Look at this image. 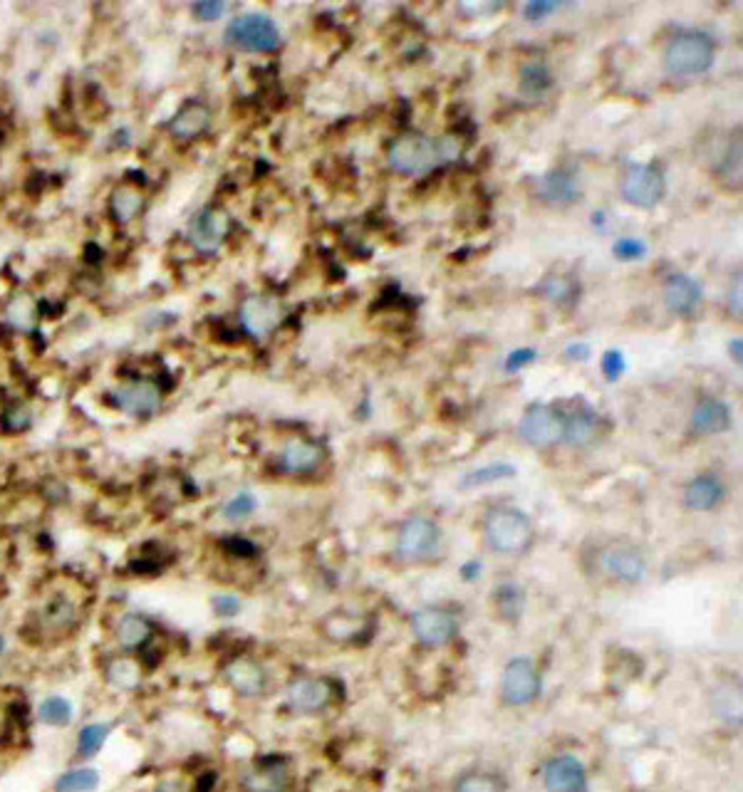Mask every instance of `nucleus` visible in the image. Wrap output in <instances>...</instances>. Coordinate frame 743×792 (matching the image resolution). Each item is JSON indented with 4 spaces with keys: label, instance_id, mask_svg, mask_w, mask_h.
<instances>
[{
    "label": "nucleus",
    "instance_id": "obj_44",
    "mask_svg": "<svg viewBox=\"0 0 743 792\" xmlns=\"http://www.w3.org/2000/svg\"><path fill=\"white\" fill-rule=\"evenodd\" d=\"M223 552H226L231 560H253L258 557V545L253 540L243 538V535H231V538L221 540Z\"/></svg>",
    "mask_w": 743,
    "mask_h": 792
},
{
    "label": "nucleus",
    "instance_id": "obj_10",
    "mask_svg": "<svg viewBox=\"0 0 743 792\" xmlns=\"http://www.w3.org/2000/svg\"><path fill=\"white\" fill-rule=\"evenodd\" d=\"M620 196L639 211H652L667 196V176L657 164H630L620 176Z\"/></svg>",
    "mask_w": 743,
    "mask_h": 792
},
{
    "label": "nucleus",
    "instance_id": "obj_22",
    "mask_svg": "<svg viewBox=\"0 0 743 792\" xmlns=\"http://www.w3.org/2000/svg\"><path fill=\"white\" fill-rule=\"evenodd\" d=\"M325 461V448L313 439H290L275 456V468L283 476L303 478L315 473Z\"/></svg>",
    "mask_w": 743,
    "mask_h": 792
},
{
    "label": "nucleus",
    "instance_id": "obj_51",
    "mask_svg": "<svg viewBox=\"0 0 743 792\" xmlns=\"http://www.w3.org/2000/svg\"><path fill=\"white\" fill-rule=\"evenodd\" d=\"M729 354L736 364L743 362V340L741 337H734V340L729 342Z\"/></svg>",
    "mask_w": 743,
    "mask_h": 792
},
{
    "label": "nucleus",
    "instance_id": "obj_16",
    "mask_svg": "<svg viewBox=\"0 0 743 792\" xmlns=\"http://www.w3.org/2000/svg\"><path fill=\"white\" fill-rule=\"evenodd\" d=\"M283 317H285L283 302L268 293L246 297V300L241 302V307H238V325H241V330L246 332L251 340L258 342L268 340V337L280 327Z\"/></svg>",
    "mask_w": 743,
    "mask_h": 792
},
{
    "label": "nucleus",
    "instance_id": "obj_9",
    "mask_svg": "<svg viewBox=\"0 0 743 792\" xmlns=\"http://www.w3.org/2000/svg\"><path fill=\"white\" fill-rule=\"evenodd\" d=\"M597 570L617 585H639L649 572L647 552L630 540H612L597 550Z\"/></svg>",
    "mask_w": 743,
    "mask_h": 792
},
{
    "label": "nucleus",
    "instance_id": "obj_33",
    "mask_svg": "<svg viewBox=\"0 0 743 792\" xmlns=\"http://www.w3.org/2000/svg\"><path fill=\"white\" fill-rule=\"evenodd\" d=\"M144 194L134 184H119L109 196V213L119 226H129L137 221L144 211Z\"/></svg>",
    "mask_w": 743,
    "mask_h": 792
},
{
    "label": "nucleus",
    "instance_id": "obj_31",
    "mask_svg": "<svg viewBox=\"0 0 743 792\" xmlns=\"http://www.w3.org/2000/svg\"><path fill=\"white\" fill-rule=\"evenodd\" d=\"M555 85V75L553 67L548 65L540 57H533V60H526L518 70V95H521L526 102H540L550 95Z\"/></svg>",
    "mask_w": 743,
    "mask_h": 792
},
{
    "label": "nucleus",
    "instance_id": "obj_1",
    "mask_svg": "<svg viewBox=\"0 0 743 792\" xmlns=\"http://www.w3.org/2000/svg\"><path fill=\"white\" fill-rule=\"evenodd\" d=\"M97 607L90 582L72 575H50L25 599L18 639L28 649L53 651L82 637Z\"/></svg>",
    "mask_w": 743,
    "mask_h": 792
},
{
    "label": "nucleus",
    "instance_id": "obj_20",
    "mask_svg": "<svg viewBox=\"0 0 743 792\" xmlns=\"http://www.w3.org/2000/svg\"><path fill=\"white\" fill-rule=\"evenodd\" d=\"M332 701H335V686L320 676H295L285 689V703L298 716H318L332 706Z\"/></svg>",
    "mask_w": 743,
    "mask_h": 792
},
{
    "label": "nucleus",
    "instance_id": "obj_21",
    "mask_svg": "<svg viewBox=\"0 0 743 792\" xmlns=\"http://www.w3.org/2000/svg\"><path fill=\"white\" fill-rule=\"evenodd\" d=\"M545 792H587L590 780H587V768L583 760L573 753H560L545 760L540 770Z\"/></svg>",
    "mask_w": 743,
    "mask_h": 792
},
{
    "label": "nucleus",
    "instance_id": "obj_43",
    "mask_svg": "<svg viewBox=\"0 0 743 792\" xmlns=\"http://www.w3.org/2000/svg\"><path fill=\"white\" fill-rule=\"evenodd\" d=\"M600 372L607 382H620L627 372V359L620 349H607L600 359Z\"/></svg>",
    "mask_w": 743,
    "mask_h": 792
},
{
    "label": "nucleus",
    "instance_id": "obj_52",
    "mask_svg": "<svg viewBox=\"0 0 743 792\" xmlns=\"http://www.w3.org/2000/svg\"><path fill=\"white\" fill-rule=\"evenodd\" d=\"M152 792H189V790L181 788V785L174 783V780H159V783L154 785Z\"/></svg>",
    "mask_w": 743,
    "mask_h": 792
},
{
    "label": "nucleus",
    "instance_id": "obj_29",
    "mask_svg": "<svg viewBox=\"0 0 743 792\" xmlns=\"http://www.w3.org/2000/svg\"><path fill=\"white\" fill-rule=\"evenodd\" d=\"M105 773L95 763H67L50 780L48 792H100Z\"/></svg>",
    "mask_w": 743,
    "mask_h": 792
},
{
    "label": "nucleus",
    "instance_id": "obj_37",
    "mask_svg": "<svg viewBox=\"0 0 743 792\" xmlns=\"http://www.w3.org/2000/svg\"><path fill=\"white\" fill-rule=\"evenodd\" d=\"M493 607H496L498 617L513 624L521 619L523 607H526V594L516 582H503L493 590Z\"/></svg>",
    "mask_w": 743,
    "mask_h": 792
},
{
    "label": "nucleus",
    "instance_id": "obj_54",
    "mask_svg": "<svg viewBox=\"0 0 743 792\" xmlns=\"http://www.w3.org/2000/svg\"><path fill=\"white\" fill-rule=\"evenodd\" d=\"M592 226H597L602 231V228H605V213H602V211L592 213Z\"/></svg>",
    "mask_w": 743,
    "mask_h": 792
},
{
    "label": "nucleus",
    "instance_id": "obj_25",
    "mask_svg": "<svg viewBox=\"0 0 743 792\" xmlns=\"http://www.w3.org/2000/svg\"><path fill=\"white\" fill-rule=\"evenodd\" d=\"M726 500V483L719 473H699L684 486L682 503L691 513H714L724 505Z\"/></svg>",
    "mask_w": 743,
    "mask_h": 792
},
{
    "label": "nucleus",
    "instance_id": "obj_19",
    "mask_svg": "<svg viewBox=\"0 0 743 792\" xmlns=\"http://www.w3.org/2000/svg\"><path fill=\"white\" fill-rule=\"evenodd\" d=\"M231 233V218L223 208H201L186 226V241L201 255H216Z\"/></svg>",
    "mask_w": 743,
    "mask_h": 792
},
{
    "label": "nucleus",
    "instance_id": "obj_6",
    "mask_svg": "<svg viewBox=\"0 0 743 792\" xmlns=\"http://www.w3.org/2000/svg\"><path fill=\"white\" fill-rule=\"evenodd\" d=\"M389 169L399 176H426L436 169L439 164H444L439 149V139L429 137V134L409 129L402 132L387 149Z\"/></svg>",
    "mask_w": 743,
    "mask_h": 792
},
{
    "label": "nucleus",
    "instance_id": "obj_4",
    "mask_svg": "<svg viewBox=\"0 0 743 792\" xmlns=\"http://www.w3.org/2000/svg\"><path fill=\"white\" fill-rule=\"evenodd\" d=\"M716 43L704 30H679L662 52V65L669 77L689 80L706 75L714 67Z\"/></svg>",
    "mask_w": 743,
    "mask_h": 792
},
{
    "label": "nucleus",
    "instance_id": "obj_8",
    "mask_svg": "<svg viewBox=\"0 0 743 792\" xmlns=\"http://www.w3.org/2000/svg\"><path fill=\"white\" fill-rule=\"evenodd\" d=\"M223 38L231 48L253 52V55H268L283 45V33H280L278 23L266 13L236 15L226 25Z\"/></svg>",
    "mask_w": 743,
    "mask_h": 792
},
{
    "label": "nucleus",
    "instance_id": "obj_50",
    "mask_svg": "<svg viewBox=\"0 0 743 792\" xmlns=\"http://www.w3.org/2000/svg\"><path fill=\"white\" fill-rule=\"evenodd\" d=\"M481 572H483L481 562L469 560V562H464V565H461L459 575H461V580H464V582H476L478 577H481Z\"/></svg>",
    "mask_w": 743,
    "mask_h": 792
},
{
    "label": "nucleus",
    "instance_id": "obj_32",
    "mask_svg": "<svg viewBox=\"0 0 743 792\" xmlns=\"http://www.w3.org/2000/svg\"><path fill=\"white\" fill-rule=\"evenodd\" d=\"M3 320H5V325L13 327L15 332H23V335H28V332H33L35 327H38V320H40L38 300H35V297L30 293H15L8 302H5Z\"/></svg>",
    "mask_w": 743,
    "mask_h": 792
},
{
    "label": "nucleus",
    "instance_id": "obj_3",
    "mask_svg": "<svg viewBox=\"0 0 743 792\" xmlns=\"http://www.w3.org/2000/svg\"><path fill=\"white\" fill-rule=\"evenodd\" d=\"M483 543L491 552L503 557L526 555L535 543V528L531 515L516 505H496L483 515L481 525Z\"/></svg>",
    "mask_w": 743,
    "mask_h": 792
},
{
    "label": "nucleus",
    "instance_id": "obj_2",
    "mask_svg": "<svg viewBox=\"0 0 743 792\" xmlns=\"http://www.w3.org/2000/svg\"><path fill=\"white\" fill-rule=\"evenodd\" d=\"M107 649L137 656L149 674L157 671L164 659V637L157 617L139 607L117 604L105 614Z\"/></svg>",
    "mask_w": 743,
    "mask_h": 792
},
{
    "label": "nucleus",
    "instance_id": "obj_23",
    "mask_svg": "<svg viewBox=\"0 0 743 792\" xmlns=\"http://www.w3.org/2000/svg\"><path fill=\"white\" fill-rule=\"evenodd\" d=\"M75 698L62 691H48L33 703V723L45 731H70L77 726Z\"/></svg>",
    "mask_w": 743,
    "mask_h": 792
},
{
    "label": "nucleus",
    "instance_id": "obj_35",
    "mask_svg": "<svg viewBox=\"0 0 743 792\" xmlns=\"http://www.w3.org/2000/svg\"><path fill=\"white\" fill-rule=\"evenodd\" d=\"M743 147H741V129H736V137L729 139V144H726L724 154H721L719 164H716L714 174L719 176L721 184H726L729 189H741V159H743Z\"/></svg>",
    "mask_w": 743,
    "mask_h": 792
},
{
    "label": "nucleus",
    "instance_id": "obj_48",
    "mask_svg": "<svg viewBox=\"0 0 743 792\" xmlns=\"http://www.w3.org/2000/svg\"><path fill=\"white\" fill-rule=\"evenodd\" d=\"M743 283H741V275H736V280L731 283V290H729V312L736 317V320H741L743 315Z\"/></svg>",
    "mask_w": 743,
    "mask_h": 792
},
{
    "label": "nucleus",
    "instance_id": "obj_42",
    "mask_svg": "<svg viewBox=\"0 0 743 792\" xmlns=\"http://www.w3.org/2000/svg\"><path fill=\"white\" fill-rule=\"evenodd\" d=\"M211 612L216 619H236L243 612V599L233 592H218L211 597Z\"/></svg>",
    "mask_w": 743,
    "mask_h": 792
},
{
    "label": "nucleus",
    "instance_id": "obj_27",
    "mask_svg": "<svg viewBox=\"0 0 743 792\" xmlns=\"http://www.w3.org/2000/svg\"><path fill=\"white\" fill-rule=\"evenodd\" d=\"M731 426H734L731 406L724 399H716V396H704L689 416V431L699 436V439L726 434Z\"/></svg>",
    "mask_w": 743,
    "mask_h": 792
},
{
    "label": "nucleus",
    "instance_id": "obj_39",
    "mask_svg": "<svg viewBox=\"0 0 743 792\" xmlns=\"http://www.w3.org/2000/svg\"><path fill=\"white\" fill-rule=\"evenodd\" d=\"M454 792H508V785L503 775L493 773V770H466L456 780Z\"/></svg>",
    "mask_w": 743,
    "mask_h": 792
},
{
    "label": "nucleus",
    "instance_id": "obj_53",
    "mask_svg": "<svg viewBox=\"0 0 743 792\" xmlns=\"http://www.w3.org/2000/svg\"><path fill=\"white\" fill-rule=\"evenodd\" d=\"M5 651H8V634H5L3 622H0V659L5 656Z\"/></svg>",
    "mask_w": 743,
    "mask_h": 792
},
{
    "label": "nucleus",
    "instance_id": "obj_13",
    "mask_svg": "<svg viewBox=\"0 0 743 792\" xmlns=\"http://www.w3.org/2000/svg\"><path fill=\"white\" fill-rule=\"evenodd\" d=\"M563 431V409L550 404H531L523 411L521 421H518V436H521V441L526 446L538 448V451L563 444Z\"/></svg>",
    "mask_w": 743,
    "mask_h": 792
},
{
    "label": "nucleus",
    "instance_id": "obj_26",
    "mask_svg": "<svg viewBox=\"0 0 743 792\" xmlns=\"http://www.w3.org/2000/svg\"><path fill=\"white\" fill-rule=\"evenodd\" d=\"M241 790L243 792H285L288 790L290 775L285 760L273 758H258L256 763L248 765L241 773Z\"/></svg>",
    "mask_w": 743,
    "mask_h": 792
},
{
    "label": "nucleus",
    "instance_id": "obj_46",
    "mask_svg": "<svg viewBox=\"0 0 743 792\" xmlns=\"http://www.w3.org/2000/svg\"><path fill=\"white\" fill-rule=\"evenodd\" d=\"M558 10L560 3H555V0H531V3H526V8H523V18L531 20V23H540V20L558 13Z\"/></svg>",
    "mask_w": 743,
    "mask_h": 792
},
{
    "label": "nucleus",
    "instance_id": "obj_49",
    "mask_svg": "<svg viewBox=\"0 0 743 792\" xmlns=\"http://www.w3.org/2000/svg\"><path fill=\"white\" fill-rule=\"evenodd\" d=\"M592 354V349L587 342H570L568 347H565V357L570 359V362H587Z\"/></svg>",
    "mask_w": 743,
    "mask_h": 792
},
{
    "label": "nucleus",
    "instance_id": "obj_45",
    "mask_svg": "<svg viewBox=\"0 0 743 792\" xmlns=\"http://www.w3.org/2000/svg\"><path fill=\"white\" fill-rule=\"evenodd\" d=\"M535 359H538V349L518 347V349H513V352H508V357L503 359V369H506L508 374H516V372H521V369L531 367Z\"/></svg>",
    "mask_w": 743,
    "mask_h": 792
},
{
    "label": "nucleus",
    "instance_id": "obj_28",
    "mask_svg": "<svg viewBox=\"0 0 743 792\" xmlns=\"http://www.w3.org/2000/svg\"><path fill=\"white\" fill-rule=\"evenodd\" d=\"M211 119L213 114L209 104L201 102V99H189L169 119V134L179 139V142H194V139L204 137L209 132Z\"/></svg>",
    "mask_w": 743,
    "mask_h": 792
},
{
    "label": "nucleus",
    "instance_id": "obj_30",
    "mask_svg": "<svg viewBox=\"0 0 743 792\" xmlns=\"http://www.w3.org/2000/svg\"><path fill=\"white\" fill-rule=\"evenodd\" d=\"M563 416H565L563 444H568L573 448H587L600 439L602 419L597 416L595 409L580 404L578 409L563 411Z\"/></svg>",
    "mask_w": 743,
    "mask_h": 792
},
{
    "label": "nucleus",
    "instance_id": "obj_15",
    "mask_svg": "<svg viewBox=\"0 0 743 792\" xmlns=\"http://www.w3.org/2000/svg\"><path fill=\"white\" fill-rule=\"evenodd\" d=\"M409 627H412L414 639L426 649H439V646L451 644L461 632L459 614L449 607H436V604L417 609L409 619Z\"/></svg>",
    "mask_w": 743,
    "mask_h": 792
},
{
    "label": "nucleus",
    "instance_id": "obj_24",
    "mask_svg": "<svg viewBox=\"0 0 743 792\" xmlns=\"http://www.w3.org/2000/svg\"><path fill=\"white\" fill-rule=\"evenodd\" d=\"M662 300L672 315L691 317L704 305V288L699 280L689 273L667 275L662 285Z\"/></svg>",
    "mask_w": 743,
    "mask_h": 792
},
{
    "label": "nucleus",
    "instance_id": "obj_34",
    "mask_svg": "<svg viewBox=\"0 0 743 792\" xmlns=\"http://www.w3.org/2000/svg\"><path fill=\"white\" fill-rule=\"evenodd\" d=\"M35 424V411L30 401L13 396L0 401V431L5 436H25Z\"/></svg>",
    "mask_w": 743,
    "mask_h": 792
},
{
    "label": "nucleus",
    "instance_id": "obj_5",
    "mask_svg": "<svg viewBox=\"0 0 743 792\" xmlns=\"http://www.w3.org/2000/svg\"><path fill=\"white\" fill-rule=\"evenodd\" d=\"M166 392L154 377H127L119 379L109 387L105 394L107 406H112L117 414L127 416L132 421H149L164 409Z\"/></svg>",
    "mask_w": 743,
    "mask_h": 792
},
{
    "label": "nucleus",
    "instance_id": "obj_14",
    "mask_svg": "<svg viewBox=\"0 0 743 792\" xmlns=\"http://www.w3.org/2000/svg\"><path fill=\"white\" fill-rule=\"evenodd\" d=\"M441 528L434 518L412 515L397 530V557L404 562H426L439 552Z\"/></svg>",
    "mask_w": 743,
    "mask_h": 792
},
{
    "label": "nucleus",
    "instance_id": "obj_41",
    "mask_svg": "<svg viewBox=\"0 0 743 792\" xmlns=\"http://www.w3.org/2000/svg\"><path fill=\"white\" fill-rule=\"evenodd\" d=\"M649 246L647 241L642 238H632V236H622L617 238L615 246H612V255H615L620 263H639L642 258H647Z\"/></svg>",
    "mask_w": 743,
    "mask_h": 792
},
{
    "label": "nucleus",
    "instance_id": "obj_18",
    "mask_svg": "<svg viewBox=\"0 0 743 792\" xmlns=\"http://www.w3.org/2000/svg\"><path fill=\"white\" fill-rule=\"evenodd\" d=\"M535 196L543 206L565 211L583 198V181L573 166H555L535 179Z\"/></svg>",
    "mask_w": 743,
    "mask_h": 792
},
{
    "label": "nucleus",
    "instance_id": "obj_12",
    "mask_svg": "<svg viewBox=\"0 0 743 792\" xmlns=\"http://www.w3.org/2000/svg\"><path fill=\"white\" fill-rule=\"evenodd\" d=\"M543 691V679L531 656H513L501 674L498 693L501 701L511 708H526L533 701H538Z\"/></svg>",
    "mask_w": 743,
    "mask_h": 792
},
{
    "label": "nucleus",
    "instance_id": "obj_36",
    "mask_svg": "<svg viewBox=\"0 0 743 792\" xmlns=\"http://www.w3.org/2000/svg\"><path fill=\"white\" fill-rule=\"evenodd\" d=\"M516 476H518V471H516V466H511V463H506V461L486 463V466H478V468H474V471L466 473V476L461 478L459 488L461 491H474V488L491 486V483L508 481V478H516Z\"/></svg>",
    "mask_w": 743,
    "mask_h": 792
},
{
    "label": "nucleus",
    "instance_id": "obj_11",
    "mask_svg": "<svg viewBox=\"0 0 743 792\" xmlns=\"http://www.w3.org/2000/svg\"><path fill=\"white\" fill-rule=\"evenodd\" d=\"M221 679L226 689L241 701H258L270 691V674L261 659L251 654H236L223 661Z\"/></svg>",
    "mask_w": 743,
    "mask_h": 792
},
{
    "label": "nucleus",
    "instance_id": "obj_40",
    "mask_svg": "<svg viewBox=\"0 0 743 792\" xmlns=\"http://www.w3.org/2000/svg\"><path fill=\"white\" fill-rule=\"evenodd\" d=\"M258 510V498L251 491H238L223 503L221 515L228 523H243V520L253 518Z\"/></svg>",
    "mask_w": 743,
    "mask_h": 792
},
{
    "label": "nucleus",
    "instance_id": "obj_47",
    "mask_svg": "<svg viewBox=\"0 0 743 792\" xmlns=\"http://www.w3.org/2000/svg\"><path fill=\"white\" fill-rule=\"evenodd\" d=\"M194 15L201 20V23H213V20L223 18L228 10V3H221V0H204V3H196Z\"/></svg>",
    "mask_w": 743,
    "mask_h": 792
},
{
    "label": "nucleus",
    "instance_id": "obj_17",
    "mask_svg": "<svg viewBox=\"0 0 743 792\" xmlns=\"http://www.w3.org/2000/svg\"><path fill=\"white\" fill-rule=\"evenodd\" d=\"M119 731L117 718H85L72 728L70 763H95L107 750L114 733Z\"/></svg>",
    "mask_w": 743,
    "mask_h": 792
},
{
    "label": "nucleus",
    "instance_id": "obj_7",
    "mask_svg": "<svg viewBox=\"0 0 743 792\" xmlns=\"http://www.w3.org/2000/svg\"><path fill=\"white\" fill-rule=\"evenodd\" d=\"M149 671L132 654L105 649L97 656V679L114 698H137L149 681Z\"/></svg>",
    "mask_w": 743,
    "mask_h": 792
},
{
    "label": "nucleus",
    "instance_id": "obj_38",
    "mask_svg": "<svg viewBox=\"0 0 743 792\" xmlns=\"http://www.w3.org/2000/svg\"><path fill=\"white\" fill-rule=\"evenodd\" d=\"M535 293L543 295L548 302H555V305H575L580 290L573 278H565V275H545L538 288H535Z\"/></svg>",
    "mask_w": 743,
    "mask_h": 792
}]
</instances>
